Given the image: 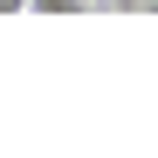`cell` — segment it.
<instances>
[{"mask_svg": "<svg viewBox=\"0 0 158 158\" xmlns=\"http://www.w3.org/2000/svg\"><path fill=\"white\" fill-rule=\"evenodd\" d=\"M110 7H144V0H110Z\"/></svg>", "mask_w": 158, "mask_h": 158, "instance_id": "cell-3", "label": "cell"}, {"mask_svg": "<svg viewBox=\"0 0 158 158\" xmlns=\"http://www.w3.org/2000/svg\"><path fill=\"white\" fill-rule=\"evenodd\" d=\"M0 14H28V0H0Z\"/></svg>", "mask_w": 158, "mask_h": 158, "instance_id": "cell-2", "label": "cell"}, {"mask_svg": "<svg viewBox=\"0 0 158 158\" xmlns=\"http://www.w3.org/2000/svg\"><path fill=\"white\" fill-rule=\"evenodd\" d=\"M144 7H151V14H158V0H144Z\"/></svg>", "mask_w": 158, "mask_h": 158, "instance_id": "cell-4", "label": "cell"}, {"mask_svg": "<svg viewBox=\"0 0 158 158\" xmlns=\"http://www.w3.org/2000/svg\"><path fill=\"white\" fill-rule=\"evenodd\" d=\"M89 7H96V0H89Z\"/></svg>", "mask_w": 158, "mask_h": 158, "instance_id": "cell-5", "label": "cell"}, {"mask_svg": "<svg viewBox=\"0 0 158 158\" xmlns=\"http://www.w3.org/2000/svg\"><path fill=\"white\" fill-rule=\"evenodd\" d=\"M89 0H28V14H83Z\"/></svg>", "mask_w": 158, "mask_h": 158, "instance_id": "cell-1", "label": "cell"}]
</instances>
